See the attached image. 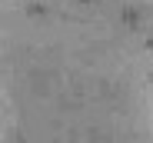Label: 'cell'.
Listing matches in <instances>:
<instances>
[]
</instances>
